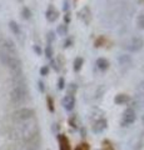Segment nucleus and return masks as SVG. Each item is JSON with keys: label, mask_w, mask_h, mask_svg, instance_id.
<instances>
[{"label": "nucleus", "mask_w": 144, "mask_h": 150, "mask_svg": "<svg viewBox=\"0 0 144 150\" xmlns=\"http://www.w3.org/2000/svg\"><path fill=\"white\" fill-rule=\"evenodd\" d=\"M36 133H38V123L33 118L24 121H16L10 130V137L14 140L30 142L31 139L35 138Z\"/></svg>", "instance_id": "1"}, {"label": "nucleus", "mask_w": 144, "mask_h": 150, "mask_svg": "<svg viewBox=\"0 0 144 150\" xmlns=\"http://www.w3.org/2000/svg\"><path fill=\"white\" fill-rule=\"evenodd\" d=\"M26 95H28V88L25 84H23V83L16 84L10 91V99L14 104H20V103H23L26 99Z\"/></svg>", "instance_id": "2"}, {"label": "nucleus", "mask_w": 144, "mask_h": 150, "mask_svg": "<svg viewBox=\"0 0 144 150\" xmlns=\"http://www.w3.org/2000/svg\"><path fill=\"white\" fill-rule=\"evenodd\" d=\"M34 118V110L29 109V108H21V109L16 110L13 114V119L15 121H24Z\"/></svg>", "instance_id": "3"}, {"label": "nucleus", "mask_w": 144, "mask_h": 150, "mask_svg": "<svg viewBox=\"0 0 144 150\" xmlns=\"http://www.w3.org/2000/svg\"><path fill=\"white\" fill-rule=\"evenodd\" d=\"M137 119V112L132 108H128L127 110L123 112V118H122V125L123 126H129L132 125Z\"/></svg>", "instance_id": "4"}, {"label": "nucleus", "mask_w": 144, "mask_h": 150, "mask_svg": "<svg viewBox=\"0 0 144 150\" xmlns=\"http://www.w3.org/2000/svg\"><path fill=\"white\" fill-rule=\"evenodd\" d=\"M144 45V40L142 39L140 36H134L133 39L131 40V43H129V46L128 49L131 51H139Z\"/></svg>", "instance_id": "5"}, {"label": "nucleus", "mask_w": 144, "mask_h": 150, "mask_svg": "<svg viewBox=\"0 0 144 150\" xmlns=\"http://www.w3.org/2000/svg\"><path fill=\"white\" fill-rule=\"evenodd\" d=\"M78 16H79V19L84 23L85 25H88L89 23L92 21V13H90V8L89 6H84L82 9L80 11H79V14H78Z\"/></svg>", "instance_id": "6"}, {"label": "nucleus", "mask_w": 144, "mask_h": 150, "mask_svg": "<svg viewBox=\"0 0 144 150\" xmlns=\"http://www.w3.org/2000/svg\"><path fill=\"white\" fill-rule=\"evenodd\" d=\"M62 104L67 111H72L74 109V106H75V98H74V95H69L68 94L67 96H64Z\"/></svg>", "instance_id": "7"}, {"label": "nucleus", "mask_w": 144, "mask_h": 150, "mask_svg": "<svg viewBox=\"0 0 144 150\" xmlns=\"http://www.w3.org/2000/svg\"><path fill=\"white\" fill-rule=\"evenodd\" d=\"M106 126H108V121L105 119H98L94 123V125H93V131L96 134L103 133V131L106 129Z\"/></svg>", "instance_id": "8"}, {"label": "nucleus", "mask_w": 144, "mask_h": 150, "mask_svg": "<svg viewBox=\"0 0 144 150\" xmlns=\"http://www.w3.org/2000/svg\"><path fill=\"white\" fill-rule=\"evenodd\" d=\"M45 18H46V20H48L49 23H54V21L58 20L59 13H58L57 9H54V6H49L48 10L45 11Z\"/></svg>", "instance_id": "9"}, {"label": "nucleus", "mask_w": 144, "mask_h": 150, "mask_svg": "<svg viewBox=\"0 0 144 150\" xmlns=\"http://www.w3.org/2000/svg\"><path fill=\"white\" fill-rule=\"evenodd\" d=\"M131 100V98H129L127 94H119V95L115 96V104H118V105H124V104H127V103Z\"/></svg>", "instance_id": "10"}, {"label": "nucleus", "mask_w": 144, "mask_h": 150, "mask_svg": "<svg viewBox=\"0 0 144 150\" xmlns=\"http://www.w3.org/2000/svg\"><path fill=\"white\" fill-rule=\"evenodd\" d=\"M96 68H98L99 70H101V71H104V70H106L109 68V62L106 59L104 58H99V59H96Z\"/></svg>", "instance_id": "11"}, {"label": "nucleus", "mask_w": 144, "mask_h": 150, "mask_svg": "<svg viewBox=\"0 0 144 150\" xmlns=\"http://www.w3.org/2000/svg\"><path fill=\"white\" fill-rule=\"evenodd\" d=\"M59 144H60V150H70L69 140L64 135H59Z\"/></svg>", "instance_id": "12"}, {"label": "nucleus", "mask_w": 144, "mask_h": 150, "mask_svg": "<svg viewBox=\"0 0 144 150\" xmlns=\"http://www.w3.org/2000/svg\"><path fill=\"white\" fill-rule=\"evenodd\" d=\"M9 28H10V30L14 33L15 35H20V33H21V30H20V26L18 25V23L16 21H10L9 23Z\"/></svg>", "instance_id": "13"}, {"label": "nucleus", "mask_w": 144, "mask_h": 150, "mask_svg": "<svg viewBox=\"0 0 144 150\" xmlns=\"http://www.w3.org/2000/svg\"><path fill=\"white\" fill-rule=\"evenodd\" d=\"M57 34L60 35V36H65V35L68 34V25L60 24V25L57 28Z\"/></svg>", "instance_id": "14"}, {"label": "nucleus", "mask_w": 144, "mask_h": 150, "mask_svg": "<svg viewBox=\"0 0 144 150\" xmlns=\"http://www.w3.org/2000/svg\"><path fill=\"white\" fill-rule=\"evenodd\" d=\"M83 64H84V59L80 58V56H78V58L74 60V70H75V71H79V70L82 69Z\"/></svg>", "instance_id": "15"}, {"label": "nucleus", "mask_w": 144, "mask_h": 150, "mask_svg": "<svg viewBox=\"0 0 144 150\" xmlns=\"http://www.w3.org/2000/svg\"><path fill=\"white\" fill-rule=\"evenodd\" d=\"M21 18L25 19V20H28V19L31 18V11H30L29 8H26V6L23 8V10H21Z\"/></svg>", "instance_id": "16"}, {"label": "nucleus", "mask_w": 144, "mask_h": 150, "mask_svg": "<svg viewBox=\"0 0 144 150\" xmlns=\"http://www.w3.org/2000/svg\"><path fill=\"white\" fill-rule=\"evenodd\" d=\"M137 26H138V29L144 30V14L138 15V18H137Z\"/></svg>", "instance_id": "17"}, {"label": "nucleus", "mask_w": 144, "mask_h": 150, "mask_svg": "<svg viewBox=\"0 0 144 150\" xmlns=\"http://www.w3.org/2000/svg\"><path fill=\"white\" fill-rule=\"evenodd\" d=\"M119 62H120V64H122V65H127V64L129 65L132 63V59H131V56H129V55H122L119 58Z\"/></svg>", "instance_id": "18"}, {"label": "nucleus", "mask_w": 144, "mask_h": 150, "mask_svg": "<svg viewBox=\"0 0 144 150\" xmlns=\"http://www.w3.org/2000/svg\"><path fill=\"white\" fill-rule=\"evenodd\" d=\"M53 55H54V51H53L52 45L48 44V45H46V48H45V56H46L48 59H52Z\"/></svg>", "instance_id": "19"}, {"label": "nucleus", "mask_w": 144, "mask_h": 150, "mask_svg": "<svg viewBox=\"0 0 144 150\" xmlns=\"http://www.w3.org/2000/svg\"><path fill=\"white\" fill-rule=\"evenodd\" d=\"M55 39V31H49L48 35H46V40H48V44H52Z\"/></svg>", "instance_id": "20"}, {"label": "nucleus", "mask_w": 144, "mask_h": 150, "mask_svg": "<svg viewBox=\"0 0 144 150\" xmlns=\"http://www.w3.org/2000/svg\"><path fill=\"white\" fill-rule=\"evenodd\" d=\"M48 74H49V68L46 67V65H45V67L40 68V75H41V76H46Z\"/></svg>", "instance_id": "21"}, {"label": "nucleus", "mask_w": 144, "mask_h": 150, "mask_svg": "<svg viewBox=\"0 0 144 150\" xmlns=\"http://www.w3.org/2000/svg\"><path fill=\"white\" fill-rule=\"evenodd\" d=\"M64 88H65V81H64L63 78H59V80H58V89H59V90H63Z\"/></svg>", "instance_id": "22"}, {"label": "nucleus", "mask_w": 144, "mask_h": 150, "mask_svg": "<svg viewBox=\"0 0 144 150\" xmlns=\"http://www.w3.org/2000/svg\"><path fill=\"white\" fill-rule=\"evenodd\" d=\"M68 89H69V95H73V93L77 90V85L75 84H69Z\"/></svg>", "instance_id": "23"}, {"label": "nucleus", "mask_w": 144, "mask_h": 150, "mask_svg": "<svg viewBox=\"0 0 144 150\" xmlns=\"http://www.w3.org/2000/svg\"><path fill=\"white\" fill-rule=\"evenodd\" d=\"M73 44V39H72V38H67V40L65 41H64V48H69V46H70Z\"/></svg>", "instance_id": "24"}, {"label": "nucleus", "mask_w": 144, "mask_h": 150, "mask_svg": "<svg viewBox=\"0 0 144 150\" xmlns=\"http://www.w3.org/2000/svg\"><path fill=\"white\" fill-rule=\"evenodd\" d=\"M69 8H70V5H69V1L68 0H64V3H63V10L68 13L69 11Z\"/></svg>", "instance_id": "25"}, {"label": "nucleus", "mask_w": 144, "mask_h": 150, "mask_svg": "<svg viewBox=\"0 0 144 150\" xmlns=\"http://www.w3.org/2000/svg\"><path fill=\"white\" fill-rule=\"evenodd\" d=\"M33 49H34V51L36 53V55H41V53H43V51H41V48H40L39 45H34Z\"/></svg>", "instance_id": "26"}, {"label": "nucleus", "mask_w": 144, "mask_h": 150, "mask_svg": "<svg viewBox=\"0 0 144 150\" xmlns=\"http://www.w3.org/2000/svg\"><path fill=\"white\" fill-rule=\"evenodd\" d=\"M64 21L67 23V24H69V23H70V13H67L65 15H64Z\"/></svg>", "instance_id": "27"}, {"label": "nucleus", "mask_w": 144, "mask_h": 150, "mask_svg": "<svg viewBox=\"0 0 144 150\" xmlns=\"http://www.w3.org/2000/svg\"><path fill=\"white\" fill-rule=\"evenodd\" d=\"M48 103H49V109H50V111H54V105H53V100L50 99V98H48Z\"/></svg>", "instance_id": "28"}, {"label": "nucleus", "mask_w": 144, "mask_h": 150, "mask_svg": "<svg viewBox=\"0 0 144 150\" xmlns=\"http://www.w3.org/2000/svg\"><path fill=\"white\" fill-rule=\"evenodd\" d=\"M38 85H39V90L40 91H44L45 90V86H44V83L43 81H38Z\"/></svg>", "instance_id": "29"}, {"label": "nucleus", "mask_w": 144, "mask_h": 150, "mask_svg": "<svg viewBox=\"0 0 144 150\" xmlns=\"http://www.w3.org/2000/svg\"><path fill=\"white\" fill-rule=\"evenodd\" d=\"M75 150H88V146H85V144H80L79 146H77Z\"/></svg>", "instance_id": "30"}]
</instances>
